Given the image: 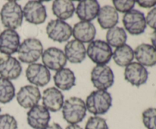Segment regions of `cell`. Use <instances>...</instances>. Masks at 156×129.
<instances>
[{
  "instance_id": "obj_1",
  "label": "cell",
  "mask_w": 156,
  "mask_h": 129,
  "mask_svg": "<svg viewBox=\"0 0 156 129\" xmlns=\"http://www.w3.org/2000/svg\"><path fill=\"white\" fill-rule=\"evenodd\" d=\"M62 117L69 124H78L86 116V106L82 99L73 97L64 101Z\"/></svg>"
},
{
  "instance_id": "obj_2",
  "label": "cell",
  "mask_w": 156,
  "mask_h": 129,
  "mask_svg": "<svg viewBox=\"0 0 156 129\" xmlns=\"http://www.w3.org/2000/svg\"><path fill=\"white\" fill-rule=\"evenodd\" d=\"M85 106L87 110L95 116L105 115L112 106V97L107 90L92 91L87 97Z\"/></svg>"
},
{
  "instance_id": "obj_3",
  "label": "cell",
  "mask_w": 156,
  "mask_h": 129,
  "mask_svg": "<svg viewBox=\"0 0 156 129\" xmlns=\"http://www.w3.org/2000/svg\"><path fill=\"white\" fill-rule=\"evenodd\" d=\"M2 24L7 29L16 30L23 23V10L21 6L15 0L7 2L0 11Z\"/></svg>"
},
{
  "instance_id": "obj_4",
  "label": "cell",
  "mask_w": 156,
  "mask_h": 129,
  "mask_svg": "<svg viewBox=\"0 0 156 129\" xmlns=\"http://www.w3.org/2000/svg\"><path fill=\"white\" fill-rule=\"evenodd\" d=\"M44 46L36 38H27L23 40L18 49V59L23 63L33 64L42 56Z\"/></svg>"
},
{
  "instance_id": "obj_5",
  "label": "cell",
  "mask_w": 156,
  "mask_h": 129,
  "mask_svg": "<svg viewBox=\"0 0 156 129\" xmlns=\"http://www.w3.org/2000/svg\"><path fill=\"white\" fill-rule=\"evenodd\" d=\"M86 54L94 63L100 65L108 64L113 56L111 46L101 39H96L90 42L86 50Z\"/></svg>"
},
{
  "instance_id": "obj_6",
  "label": "cell",
  "mask_w": 156,
  "mask_h": 129,
  "mask_svg": "<svg viewBox=\"0 0 156 129\" xmlns=\"http://www.w3.org/2000/svg\"><path fill=\"white\" fill-rule=\"evenodd\" d=\"M122 21L125 29L131 35L142 34L147 26L144 13L136 9H133L125 13Z\"/></svg>"
},
{
  "instance_id": "obj_7",
  "label": "cell",
  "mask_w": 156,
  "mask_h": 129,
  "mask_svg": "<svg viewBox=\"0 0 156 129\" xmlns=\"http://www.w3.org/2000/svg\"><path fill=\"white\" fill-rule=\"evenodd\" d=\"M91 80L95 88L106 90L114 84V74L108 65H98L91 71Z\"/></svg>"
},
{
  "instance_id": "obj_8",
  "label": "cell",
  "mask_w": 156,
  "mask_h": 129,
  "mask_svg": "<svg viewBox=\"0 0 156 129\" xmlns=\"http://www.w3.org/2000/svg\"><path fill=\"white\" fill-rule=\"evenodd\" d=\"M47 34L55 42H66L73 35V28L68 23L59 19L51 20L47 24Z\"/></svg>"
},
{
  "instance_id": "obj_9",
  "label": "cell",
  "mask_w": 156,
  "mask_h": 129,
  "mask_svg": "<svg viewBox=\"0 0 156 129\" xmlns=\"http://www.w3.org/2000/svg\"><path fill=\"white\" fill-rule=\"evenodd\" d=\"M25 74L30 83L34 84V86L41 87L48 84L51 78L48 68L40 63L30 64L26 69Z\"/></svg>"
},
{
  "instance_id": "obj_10",
  "label": "cell",
  "mask_w": 156,
  "mask_h": 129,
  "mask_svg": "<svg viewBox=\"0 0 156 129\" xmlns=\"http://www.w3.org/2000/svg\"><path fill=\"white\" fill-rule=\"evenodd\" d=\"M22 10L24 18L30 24H41L47 18V9L41 2L28 1Z\"/></svg>"
},
{
  "instance_id": "obj_11",
  "label": "cell",
  "mask_w": 156,
  "mask_h": 129,
  "mask_svg": "<svg viewBox=\"0 0 156 129\" xmlns=\"http://www.w3.org/2000/svg\"><path fill=\"white\" fill-rule=\"evenodd\" d=\"M43 65L48 69L59 71L66 66L67 59L62 49L56 47H49L43 52Z\"/></svg>"
},
{
  "instance_id": "obj_12",
  "label": "cell",
  "mask_w": 156,
  "mask_h": 129,
  "mask_svg": "<svg viewBox=\"0 0 156 129\" xmlns=\"http://www.w3.org/2000/svg\"><path fill=\"white\" fill-rule=\"evenodd\" d=\"M41 99V93L39 88L34 85L22 87L16 95L17 102L24 109H31L38 105Z\"/></svg>"
},
{
  "instance_id": "obj_13",
  "label": "cell",
  "mask_w": 156,
  "mask_h": 129,
  "mask_svg": "<svg viewBox=\"0 0 156 129\" xmlns=\"http://www.w3.org/2000/svg\"><path fill=\"white\" fill-rule=\"evenodd\" d=\"M124 78L133 86L139 87L147 82L149 72L146 67L138 62H131L125 67Z\"/></svg>"
},
{
  "instance_id": "obj_14",
  "label": "cell",
  "mask_w": 156,
  "mask_h": 129,
  "mask_svg": "<svg viewBox=\"0 0 156 129\" xmlns=\"http://www.w3.org/2000/svg\"><path fill=\"white\" fill-rule=\"evenodd\" d=\"M27 124L34 129H44L49 124L50 114L43 105H36L27 113Z\"/></svg>"
},
{
  "instance_id": "obj_15",
  "label": "cell",
  "mask_w": 156,
  "mask_h": 129,
  "mask_svg": "<svg viewBox=\"0 0 156 129\" xmlns=\"http://www.w3.org/2000/svg\"><path fill=\"white\" fill-rule=\"evenodd\" d=\"M20 36L12 29H5L0 33V53L11 56L18 52L20 46Z\"/></svg>"
},
{
  "instance_id": "obj_16",
  "label": "cell",
  "mask_w": 156,
  "mask_h": 129,
  "mask_svg": "<svg viewBox=\"0 0 156 129\" xmlns=\"http://www.w3.org/2000/svg\"><path fill=\"white\" fill-rule=\"evenodd\" d=\"M22 72L19 61L11 56L0 57V75L9 80H16Z\"/></svg>"
},
{
  "instance_id": "obj_17",
  "label": "cell",
  "mask_w": 156,
  "mask_h": 129,
  "mask_svg": "<svg viewBox=\"0 0 156 129\" xmlns=\"http://www.w3.org/2000/svg\"><path fill=\"white\" fill-rule=\"evenodd\" d=\"M43 106L53 112H56L62 108L64 96L56 87H49L44 90L42 96Z\"/></svg>"
},
{
  "instance_id": "obj_18",
  "label": "cell",
  "mask_w": 156,
  "mask_h": 129,
  "mask_svg": "<svg viewBox=\"0 0 156 129\" xmlns=\"http://www.w3.org/2000/svg\"><path fill=\"white\" fill-rule=\"evenodd\" d=\"M100 8V4L96 0H84L78 3L76 13L81 21L91 22L97 18Z\"/></svg>"
},
{
  "instance_id": "obj_19",
  "label": "cell",
  "mask_w": 156,
  "mask_h": 129,
  "mask_svg": "<svg viewBox=\"0 0 156 129\" xmlns=\"http://www.w3.org/2000/svg\"><path fill=\"white\" fill-rule=\"evenodd\" d=\"M95 27L91 22L79 21L73 27V36L75 39L82 43H90L96 36Z\"/></svg>"
},
{
  "instance_id": "obj_20",
  "label": "cell",
  "mask_w": 156,
  "mask_h": 129,
  "mask_svg": "<svg viewBox=\"0 0 156 129\" xmlns=\"http://www.w3.org/2000/svg\"><path fill=\"white\" fill-rule=\"evenodd\" d=\"M134 57L138 63L144 67H152L156 65V49L152 45L142 43L134 50Z\"/></svg>"
},
{
  "instance_id": "obj_21",
  "label": "cell",
  "mask_w": 156,
  "mask_h": 129,
  "mask_svg": "<svg viewBox=\"0 0 156 129\" xmlns=\"http://www.w3.org/2000/svg\"><path fill=\"white\" fill-rule=\"evenodd\" d=\"M67 60L73 64L82 63L86 57V49L82 42L73 39L69 41L64 48Z\"/></svg>"
},
{
  "instance_id": "obj_22",
  "label": "cell",
  "mask_w": 156,
  "mask_h": 129,
  "mask_svg": "<svg viewBox=\"0 0 156 129\" xmlns=\"http://www.w3.org/2000/svg\"><path fill=\"white\" fill-rule=\"evenodd\" d=\"M97 18L99 25L104 30L113 28L119 22L118 12L113 6L108 5L101 8Z\"/></svg>"
},
{
  "instance_id": "obj_23",
  "label": "cell",
  "mask_w": 156,
  "mask_h": 129,
  "mask_svg": "<svg viewBox=\"0 0 156 129\" xmlns=\"http://www.w3.org/2000/svg\"><path fill=\"white\" fill-rule=\"evenodd\" d=\"M53 81L56 87L62 90H69L76 86V76L71 69L63 68L56 72Z\"/></svg>"
},
{
  "instance_id": "obj_24",
  "label": "cell",
  "mask_w": 156,
  "mask_h": 129,
  "mask_svg": "<svg viewBox=\"0 0 156 129\" xmlns=\"http://www.w3.org/2000/svg\"><path fill=\"white\" fill-rule=\"evenodd\" d=\"M52 11L57 19L64 21L73 16L76 8L73 2L69 0H56L52 5Z\"/></svg>"
},
{
  "instance_id": "obj_25",
  "label": "cell",
  "mask_w": 156,
  "mask_h": 129,
  "mask_svg": "<svg viewBox=\"0 0 156 129\" xmlns=\"http://www.w3.org/2000/svg\"><path fill=\"white\" fill-rule=\"evenodd\" d=\"M112 57L116 65L120 67H126L133 62L134 59V50L130 46L124 44L113 52Z\"/></svg>"
},
{
  "instance_id": "obj_26",
  "label": "cell",
  "mask_w": 156,
  "mask_h": 129,
  "mask_svg": "<svg viewBox=\"0 0 156 129\" xmlns=\"http://www.w3.org/2000/svg\"><path fill=\"white\" fill-rule=\"evenodd\" d=\"M107 42L111 46L118 47L122 46L126 44L127 40V34L126 30L120 27H114L113 28L109 29L106 33Z\"/></svg>"
},
{
  "instance_id": "obj_27",
  "label": "cell",
  "mask_w": 156,
  "mask_h": 129,
  "mask_svg": "<svg viewBox=\"0 0 156 129\" xmlns=\"http://www.w3.org/2000/svg\"><path fill=\"white\" fill-rule=\"evenodd\" d=\"M15 96V88L12 81L0 77V103H9Z\"/></svg>"
},
{
  "instance_id": "obj_28",
  "label": "cell",
  "mask_w": 156,
  "mask_h": 129,
  "mask_svg": "<svg viewBox=\"0 0 156 129\" xmlns=\"http://www.w3.org/2000/svg\"><path fill=\"white\" fill-rule=\"evenodd\" d=\"M143 122L147 129H156V108H148L143 112Z\"/></svg>"
},
{
  "instance_id": "obj_29",
  "label": "cell",
  "mask_w": 156,
  "mask_h": 129,
  "mask_svg": "<svg viewBox=\"0 0 156 129\" xmlns=\"http://www.w3.org/2000/svg\"><path fill=\"white\" fill-rule=\"evenodd\" d=\"M85 129H109V127L105 118L100 116H92L87 121Z\"/></svg>"
},
{
  "instance_id": "obj_30",
  "label": "cell",
  "mask_w": 156,
  "mask_h": 129,
  "mask_svg": "<svg viewBox=\"0 0 156 129\" xmlns=\"http://www.w3.org/2000/svg\"><path fill=\"white\" fill-rule=\"evenodd\" d=\"M114 8L117 12L126 13L133 10L135 6L136 1L133 0H113Z\"/></svg>"
},
{
  "instance_id": "obj_31",
  "label": "cell",
  "mask_w": 156,
  "mask_h": 129,
  "mask_svg": "<svg viewBox=\"0 0 156 129\" xmlns=\"http://www.w3.org/2000/svg\"><path fill=\"white\" fill-rule=\"evenodd\" d=\"M0 129H18L17 120L9 114L0 115Z\"/></svg>"
},
{
  "instance_id": "obj_32",
  "label": "cell",
  "mask_w": 156,
  "mask_h": 129,
  "mask_svg": "<svg viewBox=\"0 0 156 129\" xmlns=\"http://www.w3.org/2000/svg\"><path fill=\"white\" fill-rule=\"evenodd\" d=\"M146 24L156 30V7L151 9L146 17Z\"/></svg>"
},
{
  "instance_id": "obj_33",
  "label": "cell",
  "mask_w": 156,
  "mask_h": 129,
  "mask_svg": "<svg viewBox=\"0 0 156 129\" xmlns=\"http://www.w3.org/2000/svg\"><path fill=\"white\" fill-rule=\"evenodd\" d=\"M136 2L142 8H150L156 5V0H139Z\"/></svg>"
},
{
  "instance_id": "obj_34",
  "label": "cell",
  "mask_w": 156,
  "mask_h": 129,
  "mask_svg": "<svg viewBox=\"0 0 156 129\" xmlns=\"http://www.w3.org/2000/svg\"><path fill=\"white\" fill-rule=\"evenodd\" d=\"M44 129H62V127L57 123H53L51 124H48L45 128Z\"/></svg>"
},
{
  "instance_id": "obj_35",
  "label": "cell",
  "mask_w": 156,
  "mask_h": 129,
  "mask_svg": "<svg viewBox=\"0 0 156 129\" xmlns=\"http://www.w3.org/2000/svg\"><path fill=\"white\" fill-rule=\"evenodd\" d=\"M151 41H152V46L156 49V30L152 33V36H151Z\"/></svg>"
},
{
  "instance_id": "obj_36",
  "label": "cell",
  "mask_w": 156,
  "mask_h": 129,
  "mask_svg": "<svg viewBox=\"0 0 156 129\" xmlns=\"http://www.w3.org/2000/svg\"><path fill=\"white\" fill-rule=\"evenodd\" d=\"M66 129H82V127L79 124H69L66 127Z\"/></svg>"
},
{
  "instance_id": "obj_37",
  "label": "cell",
  "mask_w": 156,
  "mask_h": 129,
  "mask_svg": "<svg viewBox=\"0 0 156 129\" xmlns=\"http://www.w3.org/2000/svg\"><path fill=\"white\" fill-rule=\"evenodd\" d=\"M0 112H1V107H0Z\"/></svg>"
}]
</instances>
